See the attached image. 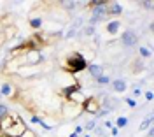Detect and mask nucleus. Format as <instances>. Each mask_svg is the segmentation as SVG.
I'll use <instances>...</instances> for the list:
<instances>
[{
	"label": "nucleus",
	"instance_id": "nucleus-10",
	"mask_svg": "<svg viewBox=\"0 0 154 137\" xmlns=\"http://www.w3.org/2000/svg\"><path fill=\"white\" fill-rule=\"evenodd\" d=\"M14 93V86L11 84V83H4L2 86H0V95H4V97H11Z\"/></svg>",
	"mask_w": 154,
	"mask_h": 137
},
{
	"label": "nucleus",
	"instance_id": "nucleus-6",
	"mask_svg": "<svg viewBox=\"0 0 154 137\" xmlns=\"http://www.w3.org/2000/svg\"><path fill=\"white\" fill-rule=\"evenodd\" d=\"M121 40H123L125 46L131 48V46H135L138 42V37H137V33H135L133 30H126L125 33H123V37H121Z\"/></svg>",
	"mask_w": 154,
	"mask_h": 137
},
{
	"label": "nucleus",
	"instance_id": "nucleus-14",
	"mask_svg": "<svg viewBox=\"0 0 154 137\" xmlns=\"http://www.w3.org/2000/svg\"><path fill=\"white\" fill-rule=\"evenodd\" d=\"M126 125H128V118L126 116H119L116 119V127L117 128H123V127H126Z\"/></svg>",
	"mask_w": 154,
	"mask_h": 137
},
{
	"label": "nucleus",
	"instance_id": "nucleus-24",
	"mask_svg": "<svg viewBox=\"0 0 154 137\" xmlns=\"http://www.w3.org/2000/svg\"><path fill=\"white\" fill-rule=\"evenodd\" d=\"M95 127H96L95 121H88V123H86V130H93Z\"/></svg>",
	"mask_w": 154,
	"mask_h": 137
},
{
	"label": "nucleus",
	"instance_id": "nucleus-2",
	"mask_svg": "<svg viewBox=\"0 0 154 137\" xmlns=\"http://www.w3.org/2000/svg\"><path fill=\"white\" fill-rule=\"evenodd\" d=\"M25 132H26V125L21 121V118L19 116H16V121H14V123H12L4 134H5L7 137H21Z\"/></svg>",
	"mask_w": 154,
	"mask_h": 137
},
{
	"label": "nucleus",
	"instance_id": "nucleus-22",
	"mask_svg": "<svg viewBox=\"0 0 154 137\" xmlns=\"http://www.w3.org/2000/svg\"><path fill=\"white\" fill-rule=\"evenodd\" d=\"M126 104H128V106H131V107H135V106H137L135 98H131V97H126Z\"/></svg>",
	"mask_w": 154,
	"mask_h": 137
},
{
	"label": "nucleus",
	"instance_id": "nucleus-19",
	"mask_svg": "<svg viewBox=\"0 0 154 137\" xmlns=\"http://www.w3.org/2000/svg\"><path fill=\"white\" fill-rule=\"evenodd\" d=\"M84 33H86L88 37H89V35H95V27H93V25L86 27V28H84Z\"/></svg>",
	"mask_w": 154,
	"mask_h": 137
},
{
	"label": "nucleus",
	"instance_id": "nucleus-15",
	"mask_svg": "<svg viewBox=\"0 0 154 137\" xmlns=\"http://www.w3.org/2000/svg\"><path fill=\"white\" fill-rule=\"evenodd\" d=\"M96 81H98V84H109L110 83V78L105 76V74H102L100 78H96Z\"/></svg>",
	"mask_w": 154,
	"mask_h": 137
},
{
	"label": "nucleus",
	"instance_id": "nucleus-17",
	"mask_svg": "<svg viewBox=\"0 0 154 137\" xmlns=\"http://www.w3.org/2000/svg\"><path fill=\"white\" fill-rule=\"evenodd\" d=\"M60 5H63V7H68V9H75V5H77V2H60Z\"/></svg>",
	"mask_w": 154,
	"mask_h": 137
},
{
	"label": "nucleus",
	"instance_id": "nucleus-26",
	"mask_svg": "<svg viewBox=\"0 0 154 137\" xmlns=\"http://www.w3.org/2000/svg\"><path fill=\"white\" fill-rule=\"evenodd\" d=\"M140 95H142V90H140V88H135L133 90V97H140Z\"/></svg>",
	"mask_w": 154,
	"mask_h": 137
},
{
	"label": "nucleus",
	"instance_id": "nucleus-11",
	"mask_svg": "<svg viewBox=\"0 0 154 137\" xmlns=\"http://www.w3.org/2000/svg\"><path fill=\"white\" fill-rule=\"evenodd\" d=\"M119 28H121V21H117V20L110 21V23L107 25V32H109L110 35H116V33L119 32Z\"/></svg>",
	"mask_w": 154,
	"mask_h": 137
},
{
	"label": "nucleus",
	"instance_id": "nucleus-9",
	"mask_svg": "<svg viewBox=\"0 0 154 137\" xmlns=\"http://www.w3.org/2000/svg\"><path fill=\"white\" fill-rule=\"evenodd\" d=\"M121 12H123L121 4H117V2L107 4V14H110V16H117V14H121Z\"/></svg>",
	"mask_w": 154,
	"mask_h": 137
},
{
	"label": "nucleus",
	"instance_id": "nucleus-23",
	"mask_svg": "<svg viewBox=\"0 0 154 137\" xmlns=\"http://www.w3.org/2000/svg\"><path fill=\"white\" fill-rule=\"evenodd\" d=\"M5 35H4V30H0V48H2V46H4V44H5Z\"/></svg>",
	"mask_w": 154,
	"mask_h": 137
},
{
	"label": "nucleus",
	"instance_id": "nucleus-3",
	"mask_svg": "<svg viewBox=\"0 0 154 137\" xmlns=\"http://www.w3.org/2000/svg\"><path fill=\"white\" fill-rule=\"evenodd\" d=\"M81 107L84 109L86 113H89V114H98V111H100V100L96 97H86V100L82 102V106Z\"/></svg>",
	"mask_w": 154,
	"mask_h": 137
},
{
	"label": "nucleus",
	"instance_id": "nucleus-7",
	"mask_svg": "<svg viewBox=\"0 0 154 137\" xmlns=\"http://www.w3.org/2000/svg\"><path fill=\"white\" fill-rule=\"evenodd\" d=\"M110 84H112L116 93H125L126 90H128V84H126L125 79H114V81H110Z\"/></svg>",
	"mask_w": 154,
	"mask_h": 137
},
{
	"label": "nucleus",
	"instance_id": "nucleus-29",
	"mask_svg": "<svg viewBox=\"0 0 154 137\" xmlns=\"http://www.w3.org/2000/svg\"><path fill=\"white\" fill-rule=\"evenodd\" d=\"M32 123H40V119L37 116H32Z\"/></svg>",
	"mask_w": 154,
	"mask_h": 137
},
{
	"label": "nucleus",
	"instance_id": "nucleus-16",
	"mask_svg": "<svg viewBox=\"0 0 154 137\" xmlns=\"http://www.w3.org/2000/svg\"><path fill=\"white\" fill-rule=\"evenodd\" d=\"M9 114V109H7V106H4V104H0V121L4 119V118Z\"/></svg>",
	"mask_w": 154,
	"mask_h": 137
},
{
	"label": "nucleus",
	"instance_id": "nucleus-12",
	"mask_svg": "<svg viewBox=\"0 0 154 137\" xmlns=\"http://www.w3.org/2000/svg\"><path fill=\"white\" fill-rule=\"evenodd\" d=\"M81 90V84L79 83H74V84H70V86H65V88L61 90V93L65 95V97H68L70 93H74V91H79Z\"/></svg>",
	"mask_w": 154,
	"mask_h": 137
},
{
	"label": "nucleus",
	"instance_id": "nucleus-18",
	"mask_svg": "<svg viewBox=\"0 0 154 137\" xmlns=\"http://www.w3.org/2000/svg\"><path fill=\"white\" fill-rule=\"evenodd\" d=\"M151 123H152V118H147L144 123H140V132H142V130H145L147 127H151Z\"/></svg>",
	"mask_w": 154,
	"mask_h": 137
},
{
	"label": "nucleus",
	"instance_id": "nucleus-27",
	"mask_svg": "<svg viewBox=\"0 0 154 137\" xmlns=\"http://www.w3.org/2000/svg\"><path fill=\"white\" fill-rule=\"evenodd\" d=\"M117 132H119V128H117V127H112V128H110V135H117Z\"/></svg>",
	"mask_w": 154,
	"mask_h": 137
},
{
	"label": "nucleus",
	"instance_id": "nucleus-20",
	"mask_svg": "<svg viewBox=\"0 0 154 137\" xmlns=\"http://www.w3.org/2000/svg\"><path fill=\"white\" fill-rule=\"evenodd\" d=\"M140 56H144V58H149L151 56V51L147 48H140Z\"/></svg>",
	"mask_w": 154,
	"mask_h": 137
},
{
	"label": "nucleus",
	"instance_id": "nucleus-8",
	"mask_svg": "<svg viewBox=\"0 0 154 137\" xmlns=\"http://www.w3.org/2000/svg\"><path fill=\"white\" fill-rule=\"evenodd\" d=\"M88 70H89V74L93 76V78H100L102 74H103V67L102 65H98V63H88Z\"/></svg>",
	"mask_w": 154,
	"mask_h": 137
},
{
	"label": "nucleus",
	"instance_id": "nucleus-13",
	"mask_svg": "<svg viewBox=\"0 0 154 137\" xmlns=\"http://www.w3.org/2000/svg\"><path fill=\"white\" fill-rule=\"evenodd\" d=\"M30 27L32 28H35V30H38L40 27H42V18H30Z\"/></svg>",
	"mask_w": 154,
	"mask_h": 137
},
{
	"label": "nucleus",
	"instance_id": "nucleus-1",
	"mask_svg": "<svg viewBox=\"0 0 154 137\" xmlns=\"http://www.w3.org/2000/svg\"><path fill=\"white\" fill-rule=\"evenodd\" d=\"M88 67V62L82 55L79 53H74L72 56H68L67 62H65V70L70 72V74H75V72H81Z\"/></svg>",
	"mask_w": 154,
	"mask_h": 137
},
{
	"label": "nucleus",
	"instance_id": "nucleus-21",
	"mask_svg": "<svg viewBox=\"0 0 154 137\" xmlns=\"http://www.w3.org/2000/svg\"><path fill=\"white\" fill-rule=\"evenodd\" d=\"M138 5H140V7H145L147 11H151V9H152V5H154V4H152V2H140Z\"/></svg>",
	"mask_w": 154,
	"mask_h": 137
},
{
	"label": "nucleus",
	"instance_id": "nucleus-30",
	"mask_svg": "<svg viewBox=\"0 0 154 137\" xmlns=\"http://www.w3.org/2000/svg\"><path fill=\"white\" fill-rule=\"evenodd\" d=\"M68 137H79V134H75V132H72V134H70Z\"/></svg>",
	"mask_w": 154,
	"mask_h": 137
},
{
	"label": "nucleus",
	"instance_id": "nucleus-25",
	"mask_svg": "<svg viewBox=\"0 0 154 137\" xmlns=\"http://www.w3.org/2000/svg\"><path fill=\"white\" fill-rule=\"evenodd\" d=\"M74 35H75V28H70V30H68V33H67V37H65V39H72Z\"/></svg>",
	"mask_w": 154,
	"mask_h": 137
},
{
	"label": "nucleus",
	"instance_id": "nucleus-5",
	"mask_svg": "<svg viewBox=\"0 0 154 137\" xmlns=\"http://www.w3.org/2000/svg\"><path fill=\"white\" fill-rule=\"evenodd\" d=\"M61 111H63V116H65V118H75V116L81 114L82 107H81V106H77V104L68 102V104H65V106L61 107Z\"/></svg>",
	"mask_w": 154,
	"mask_h": 137
},
{
	"label": "nucleus",
	"instance_id": "nucleus-4",
	"mask_svg": "<svg viewBox=\"0 0 154 137\" xmlns=\"http://www.w3.org/2000/svg\"><path fill=\"white\" fill-rule=\"evenodd\" d=\"M25 62H26L28 67H37L38 63L42 62V55H40V51H38V49H32V51H28V53L25 55Z\"/></svg>",
	"mask_w": 154,
	"mask_h": 137
},
{
	"label": "nucleus",
	"instance_id": "nucleus-28",
	"mask_svg": "<svg viewBox=\"0 0 154 137\" xmlns=\"http://www.w3.org/2000/svg\"><path fill=\"white\" fill-rule=\"evenodd\" d=\"M152 91H151V90H149V91H145V98H147V100H152Z\"/></svg>",
	"mask_w": 154,
	"mask_h": 137
}]
</instances>
